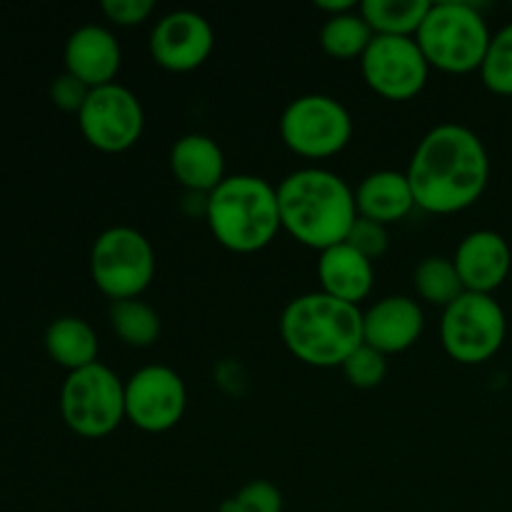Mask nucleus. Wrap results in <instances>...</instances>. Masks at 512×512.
<instances>
[{"label": "nucleus", "mask_w": 512, "mask_h": 512, "mask_svg": "<svg viewBox=\"0 0 512 512\" xmlns=\"http://www.w3.org/2000/svg\"><path fill=\"white\" fill-rule=\"evenodd\" d=\"M188 388L170 365H145L125 380V420L143 433H168L183 420Z\"/></svg>", "instance_id": "obj_11"}, {"label": "nucleus", "mask_w": 512, "mask_h": 512, "mask_svg": "<svg viewBox=\"0 0 512 512\" xmlns=\"http://www.w3.org/2000/svg\"><path fill=\"white\" fill-rule=\"evenodd\" d=\"M453 263L468 293L493 295L508 280L512 250L495 230H473L458 243Z\"/></svg>", "instance_id": "obj_15"}, {"label": "nucleus", "mask_w": 512, "mask_h": 512, "mask_svg": "<svg viewBox=\"0 0 512 512\" xmlns=\"http://www.w3.org/2000/svg\"><path fill=\"white\" fill-rule=\"evenodd\" d=\"M355 205L360 218L385 225L403 220L415 208V195L408 175L400 170H375L355 188Z\"/></svg>", "instance_id": "obj_19"}, {"label": "nucleus", "mask_w": 512, "mask_h": 512, "mask_svg": "<svg viewBox=\"0 0 512 512\" xmlns=\"http://www.w3.org/2000/svg\"><path fill=\"white\" fill-rule=\"evenodd\" d=\"M205 220L213 238L230 253H258L283 230L278 188L260 175H228L205 195Z\"/></svg>", "instance_id": "obj_4"}, {"label": "nucleus", "mask_w": 512, "mask_h": 512, "mask_svg": "<svg viewBox=\"0 0 512 512\" xmlns=\"http://www.w3.org/2000/svg\"><path fill=\"white\" fill-rule=\"evenodd\" d=\"M45 350L50 360L68 373L83 370L98 363V335L93 325L75 315H63L53 320L45 330Z\"/></svg>", "instance_id": "obj_20"}, {"label": "nucleus", "mask_w": 512, "mask_h": 512, "mask_svg": "<svg viewBox=\"0 0 512 512\" xmlns=\"http://www.w3.org/2000/svg\"><path fill=\"white\" fill-rule=\"evenodd\" d=\"M340 370H343L345 380H348L353 388L373 390L378 388L385 380V375H388V358L363 343L360 348H355L353 353L348 355V360L340 365Z\"/></svg>", "instance_id": "obj_26"}, {"label": "nucleus", "mask_w": 512, "mask_h": 512, "mask_svg": "<svg viewBox=\"0 0 512 512\" xmlns=\"http://www.w3.org/2000/svg\"><path fill=\"white\" fill-rule=\"evenodd\" d=\"M218 512H283V493L270 480H250Z\"/></svg>", "instance_id": "obj_27"}, {"label": "nucleus", "mask_w": 512, "mask_h": 512, "mask_svg": "<svg viewBox=\"0 0 512 512\" xmlns=\"http://www.w3.org/2000/svg\"><path fill=\"white\" fill-rule=\"evenodd\" d=\"M508 320L493 295L465 290L455 303L443 310L440 340L455 363L480 365L493 358L505 343Z\"/></svg>", "instance_id": "obj_9"}, {"label": "nucleus", "mask_w": 512, "mask_h": 512, "mask_svg": "<svg viewBox=\"0 0 512 512\" xmlns=\"http://www.w3.org/2000/svg\"><path fill=\"white\" fill-rule=\"evenodd\" d=\"M170 170L173 178L190 193L210 195L225 175V155L210 135H180L170 148Z\"/></svg>", "instance_id": "obj_18"}, {"label": "nucleus", "mask_w": 512, "mask_h": 512, "mask_svg": "<svg viewBox=\"0 0 512 512\" xmlns=\"http://www.w3.org/2000/svg\"><path fill=\"white\" fill-rule=\"evenodd\" d=\"M120 63H123V50L113 30L105 25H80L65 43V73L83 80L90 90L115 83Z\"/></svg>", "instance_id": "obj_16"}, {"label": "nucleus", "mask_w": 512, "mask_h": 512, "mask_svg": "<svg viewBox=\"0 0 512 512\" xmlns=\"http://www.w3.org/2000/svg\"><path fill=\"white\" fill-rule=\"evenodd\" d=\"M353 130L350 110L325 93L298 95L280 115V138L300 158H333L348 148Z\"/></svg>", "instance_id": "obj_8"}, {"label": "nucleus", "mask_w": 512, "mask_h": 512, "mask_svg": "<svg viewBox=\"0 0 512 512\" xmlns=\"http://www.w3.org/2000/svg\"><path fill=\"white\" fill-rule=\"evenodd\" d=\"M88 95H90L88 85L70 73L58 75V78L50 83V100H53L55 108H60L63 113L78 115L80 108L85 105V100H88Z\"/></svg>", "instance_id": "obj_29"}, {"label": "nucleus", "mask_w": 512, "mask_h": 512, "mask_svg": "<svg viewBox=\"0 0 512 512\" xmlns=\"http://www.w3.org/2000/svg\"><path fill=\"white\" fill-rule=\"evenodd\" d=\"M110 328L130 348H150L160 338V315L145 300H115L108 310Z\"/></svg>", "instance_id": "obj_23"}, {"label": "nucleus", "mask_w": 512, "mask_h": 512, "mask_svg": "<svg viewBox=\"0 0 512 512\" xmlns=\"http://www.w3.org/2000/svg\"><path fill=\"white\" fill-rule=\"evenodd\" d=\"M150 58L170 73L198 70L215 48V30L205 15L195 10L165 13L150 30Z\"/></svg>", "instance_id": "obj_13"}, {"label": "nucleus", "mask_w": 512, "mask_h": 512, "mask_svg": "<svg viewBox=\"0 0 512 512\" xmlns=\"http://www.w3.org/2000/svg\"><path fill=\"white\" fill-rule=\"evenodd\" d=\"M358 5L360 3H355V0H315V8L323 10V13H328V18H333V15L350 13V10H355Z\"/></svg>", "instance_id": "obj_31"}, {"label": "nucleus", "mask_w": 512, "mask_h": 512, "mask_svg": "<svg viewBox=\"0 0 512 512\" xmlns=\"http://www.w3.org/2000/svg\"><path fill=\"white\" fill-rule=\"evenodd\" d=\"M280 223L300 245L318 253L345 243L358 220L355 190L338 173L300 168L278 183Z\"/></svg>", "instance_id": "obj_2"}, {"label": "nucleus", "mask_w": 512, "mask_h": 512, "mask_svg": "<svg viewBox=\"0 0 512 512\" xmlns=\"http://www.w3.org/2000/svg\"><path fill=\"white\" fill-rule=\"evenodd\" d=\"M373 38L375 33L368 20L360 15V5L350 13L325 18L323 28H320V48L335 60H360Z\"/></svg>", "instance_id": "obj_22"}, {"label": "nucleus", "mask_w": 512, "mask_h": 512, "mask_svg": "<svg viewBox=\"0 0 512 512\" xmlns=\"http://www.w3.org/2000/svg\"><path fill=\"white\" fill-rule=\"evenodd\" d=\"M360 70L373 93L385 100H410L423 93L430 65L415 38L375 35L360 58Z\"/></svg>", "instance_id": "obj_12"}, {"label": "nucleus", "mask_w": 512, "mask_h": 512, "mask_svg": "<svg viewBox=\"0 0 512 512\" xmlns=\"http://www.w3.org/2000/svg\"><path fill=\"white\" fill-rule=\"evenodd\" d=\"M285 348L310 368H340L363 345V310L323 290L303 293L280 315Z\"/></svg>", "instance_id": "obj_3"}, {"label": "nucleus", "mask_w": 512, "mask_h": 512, "mask_svg": "<svg viewBox=\"0 0 512 512\" xmlns=\"http://www.w3.org/2000/svg\"><path fill=\"white\" fill-rule=\"evenodd\" d=\"M493 33L483 13L465 0H438L430 5L418 40L430 68L443 73H473L483 65Z\"/></svg>", "instance_id": "obj_5"}, {"label": "nucleus", "mask_w": 512, "mask_h": 512, "mask_svg": "<svg viewBox=\"0 0 512 512\" xmlns=\"http://www.w3.org/2000/svg\"><path fill=\"white\" fill-rule=\"evenodd\" d=\"M318 280L325 295L360 308V303L373 293L375 265L353 245L338 243L320 253Z\"/></svg>", "instance_id": "obj_17"}, {"label": "nucleus", "mask_w": 512, "mask_h": 512, "mask_svg": "<svg viewBox=\"0 0 512 512\" xmlns=\"http://www.w3.org/2000/svg\"><path fill=\"white\" fill-rule=\"evenodd\" d=\"M90 278L110 300H133L155 278V250L140 230L113 225L90 248Z\"/></svg>", "instance_id": "obj_6"}, {"label": "nucleus", "mask_w": 512, "mask_h": 512, "mask_svg": "<svg viewBox=\"0 0 512 512\" xmlns=\"http://www.w3.org/2000/svg\"><path fill=\"white\" fill-rule=\"evenodd\" d=\"M413 285L415 293L425 303L438 305L443 310L465 293V285L460 280L453 258H443V255H428V258L420 260L415 265Z\"/></svg>", "instance_id": "obj_24"}, {"label": "nucleus", "mask_w": 512, "mask_h": 512, "mask_svg": "<svg viewBox=\"0 0 512 512\" xmlns=\"http://www.w3.org/2000/svg\"><path fill=\"white\" fill-rule=\"evenodd\" d=\"M415 205L435 215L470 208L490 180V155L475 130L440 123L423 135L405 170Z\"/></svg>", "instance_id": "obj_1"}, {"label": "nucleus", "mask_w": 512, "mask_h": 512, "mask_svg": "<svg viewBox=\"0 0 512 512\" xmlns=\"http://www.w3.org/2000/svg\"><path fill=\"white\" fill-rule=\"evenodd\" d=\"M105 18L120 28H133V25L145 23L153 15V0H103L100 5Z\"/></svg>", "instance_id": "obj_30"}, {"label": "nucleus", "mask_w": 512, "mask_h": 512, "mask_svg": "<svg viewBox=\"0 0 512 512\" xmlns=\"http://www.w3.org/2000/svg\"><path fill=\"white\" fill-rule=\"evenodd\" d=\"M478 73L488 90L498 95H512V23L490 38L488 53Z\"/></svg>", "instance_id": "obj_25"}, {"label": "nucleus", "mask_w": 512, "mask_h": 512, "mask_svg": "<svg viewBox=\"0 0 512 512\" xmlns=\"http://www.w3.org/2000/svg\"><path fill=\"white\" fill-rule=\"evenodd\" d=\"M345 243L353 245L358 253H363L365 258L375 263V260L383 258L385 250H388V228L375 223V220L360 218L358 215V220H355L353 228H350Z\"/></svg>", "instance_id": "obj_28"}, {"label": "nucleus", "mask_w": 512, "mask_h": 512, "mask_svg": "<svg viewBox=\"0 0 512 512\" xmlns=\"http://www.w3.org/2000/svg\"><path fill=\"white\" fill-rule=\"evenodd\" d=\"M423 330V308L408 295H385L363 313V343L385 358L413 348Z\"/></svg>", "instance_id": "obj_14"}, {"label": "nucleus", "mask_w": 512, "mask_h": 512, "mask_svg": "<svg viewBox=\"0 0 512 512\" xmlns=\"http://www.w3.org/2000/svg\"><path fill=\"white\" fill-rule=\"evenodd\" d=\"M60 415L80 438H105L125 420V383L103 363L68 373L60 388Z\"/></svg>", "instance_id": "obj_7"}, {"label": "nucleus", "mask_w": 512, "mask_h": 512, "mask_svg": "<svg viewBox=\"0 0 512 512\" xmlns=\"http://www.w3.org/2000/svg\"><path fill=\"white\" fill-rule=\"evenodd\" d=\"M430 0H363L360 15L375 35L415 38L430 10Z\"/></svg>", "instance_id": "obj_21"}, {"label": "nucleus", "mask_w": 512, "mask_h": 512, "mask_svg": "<svg viewBox=\"0 0 512 512\" xmlns=\"http://www.w3.org/2000/svg\"><path fill=\"white\" fill-rule=\"evenodd\" d=\"M78 128L88 145L100 153H123L143 135V103L133 90L120 83L93 88L78 113Z\"/></svg>", "instance_id": "obj_10"}]
</instances>
